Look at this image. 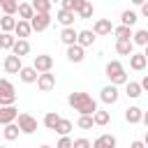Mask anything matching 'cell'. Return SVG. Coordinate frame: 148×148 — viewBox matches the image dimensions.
Listing matches in <instances>:
<instances>
[{
	"label": "cell",
	"mask_w": 148,
	"mask_h": 148,
	"mask_svg": "<svg viewBox=\"0 0 148 148\" xmlns=\"http://www.w3.org/2000/svg\"><path fill=\"white\" fill-rule=\"evenodd\" d=\"M67 104L74 109V111H79V116H92L99 106H97V102L88 95V92H69L67 95Z\"/></svg>",
	"instance_id": "1"
},
{
	"label": "cell",
	"mask_w": 148,
	"mask_h": 148,
	"mask_svg": "<svg viewBox=\"0 0 148 148\" xmlns=\"http://www.w3.org/2000/svg\"><path fill=\"white\" fill-rule=\"evenodd\" d=\"M106 76L111 81V86H125L130 79H127V72L123 67L120 60H109L106 62Z\"/></svg>",
	"instance_id": "2"
},
{
	"label": "cell",
	"mask_w": 148,
	"mask_h": 148,
	"mask_svg": "<svg viewBox=\"0 0 148 148\" xmlns=\"http://www.w3.org/2000/svg\"><path fill=\"white\" fill-rule=\"evenodd\" d=\"M16 125H18V130H21L23 134H35V132H37V118L30 116V113H18Z\"/></svg>",
	"instance_id": "3"
},
{
	"label": "cell",
	"mask_w": 148,
	"mask_h": 148,
	"mask_svg": "<svg viewBox=\"0 0 148 148\" xmlns=\"http://www.w3.org/2000/svg\"><path fill=\"white\" fill-rule=\"evenodd\" d=\"M51 21H53L51 14H35V16L30 18V28H32V32H44V30L51 25Z\"/></svg>",
	"instance_id": "4"
},
{
	"label": "cell",
	"mask_w": 148,
	"mask_h": 148,
	"mask_svg": "<svg viewBox=\"0 0 148 148\" xmlns=\"http://www.w3.org/2000/svg\"><path fill=\"white\" fill-rule=\"evenodd\" d=\"M32 67H35L39 74H44V72H51V69H53V58H51L49 53L35 56V60H32Z\"/></svg>",
	"instance_id": "5"
},
{
	"label": "cell",
	"mask_w": 148,
	"mask_h": 148,
	"mask_svg": "<svg viewBox=\"0 0 148 148\" xmlns=\"http://www.w3.org/2000/svg\"><path fill=\"white\" fill-rule=\"evenodd\" d=\"M118 97H120V92H118V86H104L102 90H99V99L104 102V104H116L118 102Z\"/></svg>",
	"instance_id": "6"
},
{
	"label": "cell",
	"mask_w": 148,
	"mask_h": 148,
	"mask_svg": "<svg viewBox=\"0 0 148 148\" xmlns=\"http://www.w3.org/2000/svg\"><path fill=\"white\" fill-rule=\"evenodd\" d=\"M92 32H95L97 37L111 35V32H113V23H111V18H97V21L92 23Z\"/></svg>",
	"instance_id": "7"
},
{
	"label": "cell",
	"mask_w": 148,
	"mask_h": 148,
	"mask_svg": "<svg viewBox=\"0 0 148 148\" xmlns=\"http://www.w3.org/2000/svg\"><path fill=\"white\" fill-rule=\"evenodd\" d=\"M2 67H5V72H7V74H18V72H21V67H23V62H21V58H18V56L9 53V56H5Z\"/></svg>",
	"instance_id": "8"
},
{
	"label": "cell",
	"mask_w": 148,
	"mask_h": 148,
	"mask_svg": "<svg viewBox=\"0 0 148 148\" xmlns=\"http://www.w3.org/2000/svg\"><path fill=\"white\" fill-rule=\"evenodd\" d=\"M37 88H39L42 92H49V90H53V88H56V74H51V72H44V74H39V76H37Z\"/></svg>",
	"instance_id": "9"
},
{
	"label": "cell",
	"mask_w": 148,
	"mask_h": 148,
	"mask_svg": "<svg viewBox=\"0 0 148 148\" xmlns=\"http://www.w3.org/2000/svg\"><path fill=\"white\" fill-rule=\"evenodd\" d=\"M18 118V109L16 106H0V125H9V123H16Z\"/></svg>",
	"instance_id": "10"
},
{
	"label": "cell",
	"mask_w": 148,
	"mask_h": 148,
	"mask_svg": "<svg viewBox=\"0 0 148 148\" xmlns=\"http://www.w3.org/2000/svg\"><path fill=\"white\" fill-rule=\"evenodd\" d=\"M83 58H86V49L83 46H79V44L67 46V60L69 62H83Z\"/></svg>",
	"instance_id": "11"
},
{
	"label": "cell",
	"mask_w": 148,
	"mask_h": 148,
	"mask_svg": "<svg viewBox=\"0 0 148 148\" xmlns=\"http://www.w3.org/2000/svg\"><path fill=\"white\" fill-rule=\"evenodd\" d=\"M141 118H143V109H141V106H127V109H125V120H127L130 125H139Z\"/></svg>",
	"instance_id": "12"
},
{
	"label": "cell",
	"mask_w": 148,
	"mask_h": 148,
	"mask_svg": "<svg viewBox=\"0 0 148 148\" xmlns=\"http://www.w3.org/2000/svg\"><path fill=\"white\" fill-rule=\"evenodd\" d=\"M30 32H32V28H30V21H16V28H14V37L16 39H28L30 37Z\"/></svg>",
	"instance_id": "13"
},
{
	"label": "cell",
	"mask_w": 148,
	"mask_h": 148,
	"mask_svg": "<svg viewBox=\"0 0 148 148\" xmlns=\"http://www.w3.org/2000/svg\"><path fill=\"white\" fill-rule=\"evenodd\" d=\"M95 39H97V35L92 32V30H79V35H76V44L79 46H92L95 44Z\"/></svg>",
	"instance_id": "14"
},
{
	"label": "cell",
	"mask_w": 148,
	"mask_h": 148,
	"mask_svg": "<svg viewBox=\"0 0 148 148\" xmlns=\"http://www.w3.org/2000/svg\"><path fill=\"white\" fill-rule=\"evenodd\" d=\"M37 76H39V72L30 65V67H21V72H18V79L23 81V83H37Z\"/></svg>",
	"instance_id": "15"
},
{
	"label": "cell",
	"mask_w": 148,
	"mask_h": 148,
	"mask_svg": "<svg viewBox=\"0 0 148 148\" xmlns=\"http://www.w3.org/2000/svg\"><path fill=\"white\" fill-rule=\"evenodd\" d=\"M116 136L113 134H99L95 141H92V148H116Z\"/></svg>",
	"instance_id": "16"
},
{
	"label": "cell",
	"mask_w": 148,
	"mask_h": 148,
	"mask_svg": "<svg viewBox=\"0 0 148 148\" xmlns=\"http://www.w3.org/2000/svg\"><path fill=\"white\" fill-rule=\"evenodd\" d=\"M146 65H148V60H146L143 53H132V56H130V69H134V72H143Z\"/></svg>",
	"instance_id": "17"
},
{
	"label": "cell",
	"mask_w": 148,
	"mask_h": 148,
	"mask_svg": "<svg viewBox=\"0 0 148 148\" xmlns=\"http://www.w3.org/2000/svg\"><path fill=\"white\" fill-rule=\"evenodd\" d=\"M56 21H58L62 28H72V25H74V12L58 9V14H56Z\"/></svg>",
	"instance_id": "18"
},
{
	"label": "cell",
	"mask_w": 148,
	"mask_h": 148,
	"mask_svg": "<svg viewBox=\"0 0 148 148\" xmlns=\"http://www.w3.org/2000/svg\"><path fill=\"white\" fill-rule=\"evenodd\" d=\"M76 35H79V30H74V25L72 28H62L60 30V42L65 46H72V44H76Z\"/></svg>",
	"instance_id": "19"
},
{
	"label": "cell",
	"mask_w": 148,
	"mask_h": 148,
	"mask_svg": "<svg viewBox=\"0 0 148 148\" xmlns=\"http://www.w3.org/2000/svg\"><path fill=\"white\" fill-rule=\"evenodd\" d=\"M12 53H14V56H18V58L28 56V53H30V42H28V39H16V42H14V46H12Z\"/></svg>",
	"instance_id": "20"
},
{
	"label": "cell",
	"mask_w": 148,
	"mask_h": 148,
	"mask_svg": "<svg viewBox=\"0 0 148 148\" xmlns=\"http://www.w3.org/2000/svg\"><path fill=\"white\" fill-rule=\"evenodd\" d=\"M116 53H120V56H132V53H134L132 39H116Z\"/></svg>",
	"instance_id": "21"
},
{
	"label": "cell",
	"mask_w": 148,
	"mask_h": 148,
	"mask_svg": "<svg viewBox=\"0 0 148 148\" xmlns=\"http://www.w3.org/2000/svg\"><path fill=\"white\" fill-rule=\"evenodd\" d=\"M139 21V14L134 9H125L120 14V25H127V28H134V23Z\"/></svg>",
	"instance_id": "22"
},
{
	"label": "cell",
	"mask_w": 148,
	"mask_h": 148,
	"mask_svg": "<svg viewBox=\"0 0 148 148\" xmlns=\"http://www.w3.org/2000/svg\"><path fill=\"white\" fill-rule=\"evenodd\" d=\"M18 18L21 21H30L32 16H35V9H32V5L30 2H18Z\"/></svg>",
	"instance_id": "23"
},
{
	"label": "cell",
	"mask_w": 148,
	"mask_h": 148,
	"mask_svg": "<svg viewBox=\"0 0 148 148\" xmlns=\"http://www.w3.org/2000/svg\"><path fill=\"white\" fill-rule=\"evenodd\" d=\"M109 120H111V113H109V111H104V109H97V111L92 113V123H95L97 127L109 125Z\"/></svg>",
	"instance_id": "24"
},
{
	"label": "cell",
	"mask_w": 148,
	"mask_h": 148,
	"mask_svg": "<svg viewBox=\"0 0 148 148\" xmlns=\"http://www.w3.org/2000/svg\"><path fill=\"white\" fill-rule=\"evenodd\" d=\"M14 28H16V18L2 14L0 16V32H14Z\"/></svg>",
	"instance_id": "25"
},
{
	"label": "cell",
	"mask_w": 148,
	"mask_h": 148,
	"mask_svg": "<svg viewBox=\"0 0 148 148\" xmlns=\"http://www.w3.org/2000/svg\"><path fill=\"white\" fill-rule=\"evenodd\" d=\"M141 86H139V81H127L125 83V95L127 97H132V99H136V97H141Z\"/></svg>",
	"instance_id": "26"
},
{
	"label": "cell",
	"mask_w": 148,
	"mask_h": 148,
	"mask_svg": "<svg viewBox=\"0 0 148 148\" xmlns=\"http://www.w3.org/2000/svg\"><path fill=\"white\" fill-rule=\"evenodd\" d=\"M72 130H74V125H72V120H67V118H60L53 132H58L60 136H69V132H72Z\"/></svg>",
	"instance_id": "27"
},
{
	"label": "cell",
	"mask_w": 148,
	"mask_h": 148,
	"mask_svg": "<svg viewBox=\"0 0 148 148\" xmlns=\"http://www.w3.org/2000/svg\"><path fill=\"white\" fill-rule=\"evenodd\" d=\"M18 134H21V130H18V125H16V123H9V125H5V130H2V136H5V141H14V139H18Z\"/></svg>",
	"instance_id": "28"
},
{
	"label": "cell",
	"mask_w": 148,
	"mask_h": 148,
	"mask_svg": "<svg viewBox=\"0 0 148 148\" xmlns=\"http://www.w3.org/2000/svg\"><path fill=\"white\" fill-rule=\"evenodd\" d=\"M30 5L35 9V14H51V7H53L49 0H30Z\"/></svg>",
	"instance_id": "29"
},
{
	"label": "cell",
	"mask_w": 148,
	"mask_h": 148,
	"mask_svg": "<svg viewBox=\"0 0 148 148\" xmlns=\"http://www.w3.org/2000/svg\"><path fill=\"white\" fill-rule=\"evenodd\" d=\"M0 9L7 16H14L18 12V0H0Z\"/></svg>",
	"instance_id": "30"
},
{
	"label": "cell",
	"mask_w": 148,
	"mask_h": 148,
	"mask_svg": "<svg viewBox=\"0 0 148 148\" xmlns=\"http://www.w3.org/2000/svg\"><path fill=\"white\" fill-rule=\"evenodd\" d=\"M14 42H16L14 32H0V49H2V51H12Z\"/></svg>",
	"instance_id": "31"
},
{
	"label": "cell",
	"mask_w": 148,
	"mask_h": 148,
	"mask_svg": "<svg viewBox=\"0 0 148 148\" xmlns=\"http://www.w3.org/2000/svg\"><path fill=\"white\" fill-rule=\"evenodd\" d=\"M132 44L134 46H148V30H134Z\"/></svg>",
	"instance_id": "32"
},
{
	"label": "cell",
	"mask_w": 148,
	"mask_h": 148,
	"mask_svg": "<svg viewBox=\"0 0 148 148\" xmlns=\"http://www.w3.org/2000/svg\"><path fill=\"white\" fill-rule=\"evenodd\" d=\"M92 12H95V7H92V2H90V0H83V5L79 7V12H76V16H79V18H90V16H92Z\"/></svg>",
	"instance_id": "33"
},
{
	"label": "cell",
	"mask_w": 148,
	"mask_h": 148,
	"mask_svg": "<svg viewBox=\"0 0 148 148\" xmlns=\"http://www.w3.org/2000/svg\"><path fill=\"white\" fill-rule=\"evenodd\" d=\"M113 35H116V39H132L134 30L127 28V25H116V28H113Z\"/></svg>",
	"instance_id": "34"
},
{
	"label": "cell",
	"mask_w": 148,
	"mask_h": 148,
	"mask_svg": "<svg viewBox=\"0 0 148 148\" xmlns=\"http://www.w3.org/2000/svg\"><path fill=\"white\" fill-rule=\"evenodd\" d=\"M58 120H60V116H58L56 111H49V113L44 116V120H42V123H44V127H46V130H56Z\"/></svg>",
	"instance_id": "35"
},
{
	"label": "cell",
	"mask_w": 148,
	"mask_h": 148,
	"mask_svg": "<svg viewBox=\"0 0 148 148\" xmlns=\"http://www.w3.org/2000/svg\"><path fill=\"white\" fill-rule=\"evenodd\" d=\"M83 5V0H60V9H67V12H79V7Z\"/></svg>",
	"instance_id": "36"
},
{
	"label": "cell",
	"mask_w": 148,
	"mask_h": 148,
	"mask_svg": "<svg viewBox=\"0 0 148 148\" xmlns=\"http://www.w3.org/2000/svg\"><path fill=\"white\" fill-rule=\"evenodd\" d=\"M92 125H95L92 123V116H79L76 118V127L79 130H92Z\"/></svg>",
	"instance_id": "37"
},
{
	"label": "cell",
	"mask_w": 148,
	"mask_h": 148,
	"mask_svg": "<svg viewBox=\"0 0 148 148\" xmlns=\"http://www.w3.org/2000/svg\"><path fill=\"white\" fill-rule=\"evenodd\" d=\"M14 102H16V92L0 95V106H14Z\"/></svg>",
	"instance_id": "38"
},
{
	"label": "cell",
	"mask_w": 148,
	"mask_h": 148,
	"mask_svg": "<svg viewBox=\"0 0 148 148\" xmlns=\"http://www.w3.org/2000/svg\"><path fill=\"white\" fill-rule=\"evenodd\" d=\"M7 92H14V83L9 79H0V95H7Z\"/></svg>",
	"instance_id": "39"
},
{
	"label": "cell",
	"mask_w": 148,
	"mask_h": 148,
	"mask_svg": "<svg viewBox=\"0 0 148 148\" xmlns=\"http://www.w3.org/2000/svg\"><path fill=\"white\" fill-rule=\"evenodd\" d=\"M72 148H92V143H90L86 136H79V139L72 141Z\"/></svg>",
	"instance_id": "40"
},
{
	"label": "cell",
	"mask_w": 148,
	"mask_h": 148,
	"mask_svg": "<svg viewBox=\"0 0 148 148\" xmlns=\"http://www.w3.org/2000/svg\"><path fill=\"white\" fill-rule=\"evenodd\" d=\"M72 136H60V141L56 143V148H72Z\"/></svg>",
	"instance_id": "41"
},
{
	"label": "cell",
	"mask_w": 148,
	"mask_h": 148,
	"mask_svg": "<svg viewBox=\"0 0 148 148\" xmlns=\"http://www.w3.org/2000/svg\"><path fill=\"white\" fill-rule=\"evenodd\" d=\"M141 16H143V18H148V0L141 5Z\"/></svg>",
	"instance_id": "42"
},
{
	"label": "cell",
	"mask_w": 148,
	"mask_h": 148,
	"mask_svg": "<svg viewBox=\"0 0 148 148\" xmlns=\"http://www.w3.org/2000/svg\"><path fill=\"white\" fill-rule=\"evenodd\" d=\"M139 86H141V90H148V74H146V76L139 81Z\"/></svg>",
	"instance_id": "43"
},
{
	"label": "cell",
	"mask_w": 148,
	"mask_h": 148,
	"mask_svg": "<svg viewBox=\"0 0 148 148\" xmlns=\"http://www.w3.org/2000/svg\"><path fill=\"white\" fill-rule=\"evenodd\" d=\"M130 148H146V143L136 139V141H132V143H130Z\"/></svg>",
	"instance_id": "44"
},
{
	"label": "cell",
	"mask_w": 148,
	"mask_h": 148,
	"mask_svg": "<svg viewBox=\"0 0 148 148\" xmlns=\"http://www.w3.org/2000/svg\"><path fill=\"white\" fill-rule=\"evenodd\" d=\"M141 123L146 125V130H148V111H143V118H141Z\"/></svg>",
	"instance_id": "45"
},
{
	"label": "cell",
	"mask_w": 148,
	"mask_h": 148,
	"mask_svg": "<svg viewBox=\"0 0 148 148\" xmlns=\"http://www.w3.org/2000/svg\"><path fill=\"white\" fill-rule=\"evenodd\" d=\"M130 2H132V5H136V7H141V5L146 2V0H130Z\"/></svg>",
	"instance_id": "46"
},
{
	"label": "cell",
	"mask_w": 148,
	"mask_h": 148,
	"mask_svg": "<svg viewBox=\"0 0 148 148\" xmlns=\"http://www.w3.org/2000/svg\"><path fill=\"white\" fill-rule=\"evenodd\" d=\"M143 143L148 146V130H146V136H143Z\"/></svg>",
	"instance_id": "47"
},
{
	"label": "cell",
	"mask_w": 148,
	"mask_h": 148,
	"mask_svg": "<svg viewBox=\"0 0 148 148\" xmlns=\"http://www.w3.org/2000/svg\"><path fill=\"white\" fill-rule=\"evenodd\" d=\"M143 56H146V60H148V46H143Z\"/></svg>",
	"instance_id": "48"
},
{
	"label": "cell",
	"mask_w": 148,
	"mask_h": 148,
	"mask_svg": "<svg viewBox=\"0 0 148 148\" xmlns=\"http://www.w3.org/2000/svg\"><path fill=\"white\" fill-rule=\"evenodd\" d=\"M49 2H51V5H53V2H60V0H49Z\"/></svg>",
	"instance_id": "49"
},
{
	"label": "cell",
	"mask_w": 148,
	"mask_h": 148,
	"mask_svg": "<svg viewBox=\"0 0 148 148\" xmlns=\"http://www.w3.org/2000/svg\"><path fill=\"white\" fill-rule=\"evenodd\" d=\"M39 148H51V146H46V143H44V146H39Z\"/></svg>",
	"instance_id": "50"
},
{
	"label": "cell",
	"mask_w": 148,
	"mask_h": 148,
	"mask_svg": "<svg viewBox=\"0 0 148 148\" xmlns=\"http://www.w3.org/2000/svg\"><path fill=\"white\" fill-rule=\"evenodd\" d=\"M0 148H7V146H0Z\"/></svg>",
	"instance_id": "51"
}]
</instances>
